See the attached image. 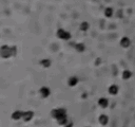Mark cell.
<instances>
[{"label": "cell", "instance_id": "obj_1", "mask_svg": "<svg viewBox=\"0 0 135 127\" xmlns=\"http://www.w3.org/2000/svg\"><path fill=\"white\" fill-rule=\"evenodd\" d=\"M51 114L53 118L58 121V124L60 125H65L68 123V117H67V111L62 108H58V109H54L51 111Z\"/></svg>", "mask_w": 135, "mask_h": 127}, {"label": "cell", "instance_id": "obj_2", "mask_svg": "<svg viewBox=\"0 0 135 127\" xmlns=\"http://www.w3.org/2000/svg\"><path fill=\"white\" fill-rule=\"evenodd\" d=\"M16 54L15 47H7V46H2L1 47V56L3 58H8L10 56Z\"/></svg>", "mask_w": 135, "mask_h": 127}, {"label": "cell", "instance_id": "obj_3", "mask_svg": "<svg viewBox=\"0 0 135 127\" xmlns=\"http://www.w3.org/2000/svg\"><path fill=\"white\" fill-rule=\"evenodd\" d=\"M57 36H58L60 39H64V40H69L71 38V34L69 33V32L64 31V29H59V30L57 31Z\"/></svg>", "mask_w": 135, "mask_h": 127}, {"label": "cell", "instance_id": "obj_4", "mask_svg": "<svg viewBox=\"0 0 135 127\" xmlns=\"http://www.w3.org/2000/svg\"><path fill=\"white\" fill-rule=\"evenodd\" d=\"M130 45H131V41H130V38H128V37H122L121 40H120V46L122 48H128L130 47Z\"/></svg>", "mask_w": 135, "mask_h": 127}, {"label": "cell", "instance_id": "obj_5", "mask_svg": "<svg viewBox=\"0 0 135 127\" xmlns=\"http://www.w3.org/2000/svg\"><path fill=\"white\" fill-rule=\"evenodd\" d=\"M34 117V112L33 111H27V112H23V120L25 122H28V121H31L33 119Z\"/></svg>", "mask_w": 135, "mask_h": 127}, {"label": "cell", "instance_id": "obj_6", "mask_svg": "<svg viewBox=\"0 0 135 127\" xmlns=\"http://www.w3.org/2000/svg\"><path fill=\"white\" fill-rule=\"evenodd\" d=\"M40 93H41L42 97H48L49 95H50L51 91H50V89H49L48 87H42L41 89H40Z\"/></svg>", "mask_w": 135, "mask_h": 127}, {"label": "cell", "instance_id": "obj_7", "mask_svg": "<svg viewBox=\"0 0 135 127\" xmlns=\"http://www.w3.org/2000/svg\"><path fill=\"white\" fill-rule=\"evenodd\" d=\"M22 117H23V112H21L19 110L13 112V114H12V119L13 120H19L20 118H22Z\"/></svg>", "mask_w": 135, "mask_h": 127}, {"label": "cell", "instance_id": "obj_8", "mask_svg": "<svg viewBox=\"0 0 135 127\" xmlns=\"http://www.w3.org/2000/svg\"><path fill=\"white\" fill-rule=\"evenodd\" d=\"M98 104H99L100 107L106 108V107L108 106V104H109V101H108L107 99H105V97H101V99L98 100Z\"/></svg>", "mask_w": 135, "mask_h": 127}, {"label": "cell", "instance_id": "obj_9", "mask_svg": "<svg viewBox=\"0 0 135 127\" xmlns=\"http://www.w3.org/2000/svg\"><path fill=\"white\" fill-rule=\"evenodd\" d=\"M109 93L113 94V95L117 94V93H118V87H117V86H115V85L110 86V87H109Z\"/></svg>", "mask_w": 135, "mask_h": 127}, {"label": "cell", "instance_id": "obj_10", "mask_svg": "<svg viewBox=\"0 0 135 127\" xmlns=\"http://www.w3.org/2000/svg\"><path fill=\"white\" fill-rule=\"evenodd\" d=\"M108 121H109V119H108L107 115L101 114V115L99 117V122H100V124H101V125H107Z\"/></svg>", "mask_w": 135, "mask_h": 127}, {"label": "cell", "instance_id": "obj_11", "mask_svg": "<svg viewBox=\"0 0 135 127\" xmlns=\"http://www.w3.org/2000/svg\"><path fill=\"white\" fill-rule=\"evenodd\" d=\"M69 86H71V87H73V86H76L77 85V83H78V79L75 76H73V77H71L70 79H69Z\"/></svg>", "mask_w": 135, "mask_h": 127}, {"label": "cell", "instance_id": "obj_12", "mask_svg": "<svg viewBox=\"0 0 135 127\" xmlns=\"http://www.w3.org/2000/svg\"><path fill=\"white\" fill-rule=\"evenodd\" d=\"M132 76V73L129 70H125L122 72V79H129Z\"/></svg>", "mask_w": 135, "mask_h": 127}, {"label": "cell", "instance_id": "obj_13", "mask_svg": "<svg viewBox=\"0 0 135 127\" xmlns=\"http://www.w3.org/2000/svg\"><path fill=\"white\" fill-rule=\"evenodd\" d=\"M105 15H106V17H112V15H113V8H107L105 10Z\"/></svg>", "mask_w": 135, "mask_h": 127}, {"label": "cell", "instance_id": "obj_14", "mask_svg": "<svg viewBox=\"0 0 135 127\" xmlns=\"http://www.w3.org/2000/svg\"><path fill=\"white\" fill-rule=\"evenodd\" d=\"M40 64H41V66L48 68L51 66V60L50 59H42V60H40Z\"/></svg>", "mask_w": 135, "mask_h": 127}, {"label": "cell", "instance_id": "obj_15", "mask_svg": "<svg viewBox=\"0 0 135 127\" xmlns=\"http://www.w3.org/2000/svg\"><path fill=\"white\" fill-rule=\"evenodd\" d=\"M75 49L78 52H84L85 51V45L84 44H77L76 46H75Z\"/></svg>", "mask_w": 135, "mask_h": 127}, {"label": "cell", "instance_id": "obj_16", "mask_svg": "<svg viewBox=\"0 0 135 127\" xmlns=\"http://www.w3.org/2000/svg\"><path fill=\"white\" fill-rule=\"evenodd\" d=\"M89 29V24L87 21H84L81 24H80V30L81 31H87Z\"/></svg>", "mask_w": 135, "mask_h": 127}]
</instances>
